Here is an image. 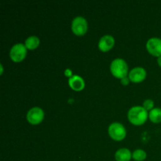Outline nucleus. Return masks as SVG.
<instances>
[{"label": "nucleus", "mask_w": 161, "mask_h": 161, "mask_svg": "<svg viewBox=\"0 0 161 161\" xmlns=\"http://www.w3.org/2000/svg\"><path fill=\"white\" fill-rule=\"evenodd\" d=\"M69 84L70 87L75 91H82L85 86V83L83 79L77 75H74L71 78H69Z\"/></svg>", "instance_id": "9d476101"}, {"label": "nucleus", "mask_w": 161, "mask_h": 161, "mask_svg": "<svg viewBox=\"0 0 161 161\" xmlns=\"http://www.w3.org/2000/svg\"><path fill=\"white\" fill-rule=\"evenodd\" d=\"M129 80H130L129 77L127 78V77L126 76V77H124V78L121 79V83H122L124 85H127L129 83Z\"/></svg>", "instance_id": "dca6fc26"}, {"label": "nucleus", "mask_w": 161, "mask_h": 161, "mask_svg": "<svg viewBox=\"0 0 161 161\" xmlns=\"http://www.w3.org/2000/svg\"><path fill=\"white\" fill-rule=\"evenodd\" d=\"M154 106V102L153 101L151 100V99H147V100L143 102V107L146 108V110H152Z\"/></svg>", "instance_id": "2eb2a0df"}, {"label": "nucleus", "mask_w": 161, "mask_h": 161, "mask_svg": "<svg viewBox=\"0 0 161 161\" xmlns=\"http://www.w3.org/2000/svg\"><path fill=\"white\" fill-rule=\"evenodd\" d=\"M157 63H158L159 65H160V67H161V56L159 57L158 59H157Z\"/></svg>", "instance_id": "a211bd4d"}, {"label": "nucleus", "mask_w": 161, "mask_h": 161, "mask_svg": "<svg viewBox=\"0 0 161 161\" xmlns=\"http://www.w3.org/2000/svg\"><path fill=\"white\" fill-rule=\"evenodd\" d=\"M88 25L86 19L83 17H76L72 22V30L74 34L77 36H83L87 31Z\"/></svg>", "instance_id": "39448f33"}, {"label": "nucleus", "mask_w": 161, "mask_h": 161, "mask_svg": "<svg viewBox=\"0 0 161 161\" xmlns=\"http://www.w3.org/2000/svg\"><path fill=\"white\" fill-rule=\"evenodd\" d=\"M132 158L136 161H142L146 160V153L143 149H136L132 153Z\"/></svg>", "instance_id": "4468645a"}, {"label": "nucleus", "mask_w": 161, "mask_h": 161, "mask_svg": "<svg viewBox=\"0 0 161 161\" xmlns=\"http://www.w3.org/2000/svg\"><path fill=\"white\" fill-rule=\"evenodd\" d=\"M39 42H40V41H39V39L37 36H31L27 38L26 40H25V45L28 50H34V49L37 48L39 47Z\"/></svg>", "instance_id": "f8f14e48"}, {"label": "nucleus", "mask_w": 161, "mask_h": 161, "mask_svg": "<svg viewBox=\"0 0 161 161\" xmlns=\"http://www.w3.org/2000/svg\"><path fill=\"white\" fill-rule=\"evenodd\" d=\"M146 48H147L149 53L155 57L161 56V39L160 38H151L148 40L146 43Z\"/></svg>", "instance_id": "0eeeda50"}, {"label": "nucleus", "mask_w": 161, "mask_h": 161, "mask_svg": "<svg viewBox=\"0 0 161 161\" xmlns=\"http://www.w3.org/2000/svg\"><path fill=\"white\" fill-rule=\"evenodd\" d=\"M132 157V154L128 149L122 148L116 151L115 158L116 161H130Z\"/></svg>", "instance_id": "9b49d317"}, {"label": "nucleus", "mask_w": 161, "mask_h": 161, "mask_svg": "<svg viewBox=\"0 0 161 161\" xmlns=\"http://www.w3.org/2000/svg\"><path fill=\"white\" fill-rule=\"evenodd\" d=\"M44 118V112L39 107H33L27 113V119L32 125L40 124Z\"/></svg>", "instance_id": "423d86ee"}, {"label": "nucleus", "mask_w": 161, "mask_h": 161, "mask_svg": "<svg viewBox=\"0 0 161 161\" xmlns=\"http://www.w3.org/2000/svg\"><path fill=\"white\" fill-rule=\"evenodd\" d=\"M128 119L134 125L139 126L144 124L148 118V112L143 106H134L127 113Z\"/></svg>", "instance_id": "f257e3e1"}, {"label": "nucleus", "mask_w": 161, "mask_h": 161, "mask_svg": "<svg viewBox=\"0 0 161 161\" xmlns=\"http://www.w3.org/2000/svg\"><path fill=\"white\" fill-rule=\"evenodd\" d=\"M129 79L133 83H140L146 77V71L142 67L134 68L129 72Z\"/></svg>", "instance_id": "6e6552de"}, {"label": "nucleus", "mask_w": 161, "mask_h": 161, "mask_svg": "<svg viewBox=\"0 0 161 161\" xmlns=\"http://www.w3.org/2000/svg\"><path fill=\"white\" fill-rule=\"evenodd\" d=\"M149 119L153 123L158 124L161 122V108H154L149 112Z\"/></svg>", "instance_id": "ddd939ff"}, {"label": "nucleus", "mask_w": 161, "mask_h": 161, "mask_svg": "<svg viewBox=\"0 0 161 161\" xmlns=\"http://www.w3.org/2000/svg\"><path fill=\"white\" fill-rule=\"evenodd\" d=\"M115 44V39L113 36L110 35H105L102 36L98 42L99 50L103 52H107L111 50Z\"/></svg>", "instance_id": "1a4fd4ad"}, {"label": "nucleus", "mask_w": 161, "mask_h": 161, "mask_svg": "<svg viewBox=\"0 0 161 161\" xmlns=\"http://www.w3.org/2000/svg\"><path fill=\"white\" fill-rule=\"evenodd\" d=\"M64 74H65V75H67V76H69V77H72V71L70 70V69H66L65 70V72H64Z\"/></svg>", "instance_id": "f3484780"}, {"label": "nucleus", "mask_w": 161, "mask_h": 161, "mask_svg": "<svg viewBox=\"0 0 161 161\" xmlns=\"http://www.w3.org/2000/svg\"><path fill=\"white\" fill-rule=\"evenodd\" d=\"M110 70L115 77L118 79H123L127 76L128 72V66L124 59L116 58L112 61Z\"/></svg>", "instance_id": "f03ea898"}, {"label": "nucleus", "mask_w": 161, "mask_h": 161, "mask_svg": "<svg viewBox=\"0 0 161 161\" xmlns=\"http://www.w3.org/2000/svg\"><path fill=\"white\" fill-rule=\"evenodd\" d=\"M108 131L109 136L116 141H122L127 135V131L124 125L116 122L110 124Z\"/></svg>", "instance_id": "7ed1b4c3"}, {"label": "nucleus", "mask_w": 161, "mask_h": 161, "mask_svg": "<svg viewBox=\"0 0 161 161\" xmlns=\"http://www.w3.org/2000/svg\"><path fill=\"white\" fill-rule=\"evenodd\" d=\"M27 54V48L25 44L17 43L13 46L10 49L9 56L14 62H20L23 61Z\"/></svg>", "instance_id": "20e7f679"}]
</instances>
